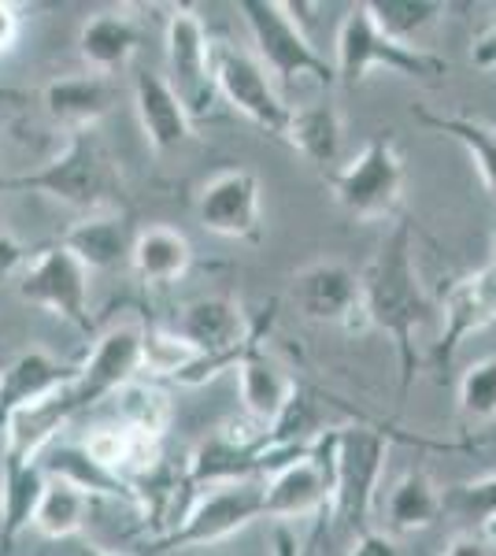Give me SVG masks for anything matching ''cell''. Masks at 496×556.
<instances>
[{"mask_svg":"<svg viewBox=\"0 0 496 556\" xmlns=\"http://www.w3.org/2000/svg\"><path fill=\"white\" fill-rule=\"evenodd\" d=\"M359 308L364 323L393 338L400 353V397H408L415 382V334L430 319V298L422 290L419 267H415L411 227L396 223V230L378 245L374 260L359 275Z\"/></svg>","mask_w":496,"mask_h":556,"instance_id":"6da1fadb","label":"cell"},{"mask_svg":"<svg viewBox=\"0 0 496 556\" xmlns=\"http://www.w3.org/2000/svg\"><path fill=\"white\" fill-rule=\"evenodd\" d=\"M0 531H4V505H0Z\"/></svg>","mask_w":496,"mask_h":556,"instance_id":"7bdbcfd3","label":"cell"},{"mask_svg":"<svg viewBox=\"0 0 496 556\" xmlns=\"http://www.w3.org/2000/svg\"><path fill=\"white\" fill-rule=\"evenodd\" d=\"M141 371V327L138 323H119L97 338L93 353L78 367V379L67 386V397L75 412L97 408L101 401H112L123 386H130Z\"/></svg>","mask_w":496,"mask_h":556,"instance_id":"4fadbf2b","label":"cell"},{"mask_svg":"<svg viewBox=\"0 0 496 556\" xmlns=\"http://www.w3.org/2000/svg\"><path fill=\"white\" fill-rule=\"evenodd\" d=\"M341 115L338 108L319 101V104H301V108H290V127H285V141L301 152L308 164L315 167H333L341 156Z\"/></svg>","mask_w":496,"mask_h":556,"instance_id":"d4e9b609","label":"cell"},{"mask_svg":"<svg viewBox=\"0 0 496 556\" xmlns=\"http://www.w3.org/2000/svg\"><path fill=\"white\" fill-rule=\"evenodd\" d=\"M256 519H264V482L212 486V493H204L170 531L152 538L145 549L149 556H160V553H175V549H193V545L227 542L230 534L245 531Z\"/></svg>","mask_w":496,"mask_h":556,"instance_id":"52a82bcc","label":"cell"},{"mask_svg":"<svg viewBox=\"0 0 496 556\" xmlns=\"http://www.w3.org/2000/svg\"><path fill=\"white\" fill-rule=\"evenodd\" d=\"M290 301L311 323H341L348 330L367 327L359 308V275L338 260H315L290 278Z\"/></svg>","mask_w":496,"mask_h":556,"instance_id":"5bb4252c","label":"cell"},{"mask_svg":"<svg viewBox=\"0 0 496 556\" xmlns=\"http://www.w3.org/2000/svg\"><path fill=\"white\" fill-rule=\"evenodd\" d=\"M275 556H304L301 545H296V534L285 531V527H278L275 531Z\"/></svg>","mask_w":496,"mask_h":556,"instance_id":"f35d334b","label":"cell"},{"mask_svg":"<svg viewBox=\"0 0 496 556\" xmlns=\"http://www.w3.org/2000/svg\"><path fill=\"white\" fill-rule=\"evenodd\" d=\"M20 30H23L20 12H15L12 4H4V0H0V52H8L15 41H20Z\"/></svg>","mask_w":496,"mask_h":556,"instance_id":"74e56055","label":"cell"},{"mask_svg":"<svg viewBox=\"0 0 496 556\" xmlns=\"http://www.w3.org/2000/svg\"><path fill=\"white\" fill-rule=\"evenodd\" d=\"M459 416L471 427L496 419V356H485V361L463 371V379H459Z\"/></svg>","mask_w":496,"mask_h":556,"instance_id":"1f68e13d","label":"cell"},{"mask_svg":"<svg viewBox=\"0 0 496 556\" xmlns=\"http://www.w3.org/2000/svg\"><path fill=\"white\" fill-rule=\"evenodd\" d=\"M445 516V505H441V490L434 486L427 471H408L393 482L390 493H385V534L400 538V534H419L427 527H434L437 519Z\"/></svg>","mask_w":496,"mask_h":556,"instance_id":"603a6c76","label":"cell"},{"mask_svg":"<svg viewBox=\"0 0 496 556\" xmlns=\"http://www.w3.org/2000/svg\"><path fill=\"white\" fill-rule=\"evenodd\" d=\"M478 534H482L485 542H489V549H493V556H496V519H489V523L478 527Z\"/></svg>","mask_w":496,"mask_h":556,"instance_id":"ab89813d","label":"cell"},{"mask_svg":"<svg viewBox=\"0 0 496 556\" xmlns=\"http://www.w3.org/2000/svg\"><path fill=\"white\" fill-rule=\"evenodd\" d=\"M167 67L164 75L178 101L186 104L189 119H207L215 101V78H212V38H207L201 15L193 8H175L167 15Z\"/></svg>","mask_w":496,"mask_h":556,"instance_id":"30bf717a","label":"cell"},{"mask_svg":"<svg viewBox=\"0 0 496 556\" xmlns=\"http://www.w3.org/2000/svg\"><path fill=\"white\" fill-rule=\"evenodd\" d=\"M204 230L230 241H259V178L245 167H227L207 178L196 197Z\"/></svg>","mask_w":496,"mask_h":556,"instance_id":"9a60e30c","label":"cell"},{"mask_svg":"<svg viewBox=\"0 0 496 556\" xmlns=\"http://www.w3.org/2000/svg\"><path fill=\"white\" fill-rule=\"evenodd\" d=\"M133 112H138L141 134L156 152H170L193 138V119L170 83L156 71H141L133 78Z\"/></svg>","mask_w":496,"mask_h":556,"instance_id":"d6986e66","label":"cell"},{"mask_svg":"<svg viewBox=\"0 0 496 556\" xmlns=\"http://www.w3.org/2000/svg\"><path fill=\"white\" fill-rule=\"evenodd\" d=\"M333 501V445L330 430L311 442V450L264 479V516L301 519L327 513Z\"/></svg>","mask_w":496,"mask_h":556,"instance_id":"7c38bea8","label":"cell"},{"mask_svg":"<svg viewBox=\"0 0 496 556\" xmlns=\"http://www.w3.org/2000/svg\"><path fill=\"white\" fill-rule=\"evenodd\" d=\"M496 319V271L489 264L478 267V271L463 275L459 282L448 290L445 298V327H441V338L434 342V361L441 371L453 364V356L459 353V345L467 342L478 330H485Z\"/></svg>","mask_w":496,"mask_h":556,"instance_id":"2e32d148","label":"cell"},{"mask_svg":"<svg viewBox=\"0 0 496 556\" xmlns=\"http://www.w3.org/2000/svg\"><path fill=\"white\" fill-rule=\"evenodd\" d=\"M333 445V501L330 513L352 534L371 531V516L382 490L385 460H390V434L367 424H348L330 430Z\"/></svg>","mask_w":496,"mask_h":556,"instance_id":"3957f363","label":"cell"},{"mask_svg":"<svg viewBox=\"0 0 496 556\" xmlns=\"http://www.w3.org/2000/svg\"><path fill=\"white\" fill-rule=\"evenodd\" d=\"M133 227L126 212H101V215H86L75 227L63 235L60 245L67 249L86 271H115V267L130 264V249H133Z\"/></svg>","mask_w":496,"mask_h":556,"instance_id":"ffe728a7","label":"cell"},{"mask_svg":"<svg viewBox=\"0 0 496 556\" xmlns=\"http://www.w3.org/2000/svg\"><path fill=\"white\" fill-rule=\"evenodd\" d=\"M348 556H400V549H396V538L371 527V531L356 534V545H352Z\"/></svg>","mask_w":496,"mask_h":556,"instance_id":"836d02e7","label":"cell"},{"mask_svg":"<svg viewBox=\"0 0 496 556\" xmlns=\"http://www.w3.org/2000/svg\"><path fill=\"white\" fill-rule=\"evenodd\" d=\"M26 249L20 245V241H12L8 235H0V275H20L23 267H26Z\"/></svg>","mask_w":496,"mask_h":556,"instance_id":"8d00e7d4","label":"cell"},{"mask_svg":"<svg viewBox=\"0 0 496 556\" xmlns=\"http://www.w3.org/2000/svg\"><path fill=\"white\" fill-rule=\"evenodd\" d=\"M238 12L245 15L256 60L267 67L278 83H296V78H315L319 86H338V71L319 49L311 45L308 30L290 12L282 0H241Z\"/></svg>","mask_w":496,"mask_h":556,"instance_id":"5b68a950","label":"cell"},{"mask_svg":"<svg viewBox=\"0 0 496 556\" xmlns=\"http://www.w3.org/2000/svg\"><path fill=\"white\" fill-rule=\"evenodd\" d=\"M41 464H4L0 475V505H4V531H0V556L12 549V542L34 523L38 501L44 490Z\"/></svg>","mask_w":496,"mask_h":556,"instance_id":"484cf974","label":"cell"},{"mask_svg":"<svg viewBox=\"0 0 496 556\" xmlns=\"http://www.w3.org/2000/svg\"><path fill=\"white\" fill-rule=\"evenodd\" d=\"M130 267L141 282L149 286H170L193 267V245L175 227H145L138 230L130 249Z\"/></svg>","mask_w":496,"mask_h":556,"instance_id":"cb8c5ba5","label":"cell"},{"mask_svg":"<svg viewBox=\"0 0 496 556\" xmlns=\"http://www.w3.org/2000/svg\"><path fill=\"white\" fill-rule=\"evenodd\" d=\"M411 115L427 127L441 130L445 138H453L456 146H463L478 175H482V186L496 197V130L489 123L471 119V115H434L427 108H411Z\"/></svg>","mask_w":496,"mask_h":556,"instance_id":"4316f807","label":"cell"},{"mask_svg":"<svg viewBox=\"0 0 496 556\" xmlns=\"http://www.w3.org/2000/svg\"><path fill=\"white\" fill-rule=\"evenodd\" d=\"M441 505H445V516L474 523V531H478L482 523L496 519V471L482 475V479H467V482L448 486L441 493Z\"/></svg>","mask_w":496,"mask_h":556,"instance_id":"d6a6232c","label":"cell"},{"mask_svg":"<svg viewBox=\"0 0 496 556\" xmlns=\"http://www.w3.org/2000/svg\"><path fill=\"white\" fill-rule=\"evenodd\" d=\"M233 371H238V390H241V408H245V416L256 424V430L275 427L278 416L290 408L296 382L285 375V367L259 345V327L249 349L241 353V361L233 364Z\"/></svg>","mask_w":496,"mask_h":556,"instance_id":"e0dca14e","label":"cell"},{"mask_svg":"<svg viewBox=\"0 0 496 556\" xmlns=\"http://www.w3.org/2000/svg\"><path fill=\"white\" fill-rule=\"evenodd\" d=\"M145 34L141 26L123 12H97L89 15L78 30V56L89 67V75L112 78L130 64L133 52L141 49Z\"/></svg>","mask_w":496,"mask_h":556,"instance_id":"7402d4cb","label":"cell"},{"mask_svg":"<svg viewBox=\"0 0 496 556\" xmlns=\"http://www.w3.org/2000/svg\"><path fill=\"white\" fill-rule=\"evenodd\" d=\"M75 379H78V367L56 361L44 349H30V353L15 356L0 371V430H4V424L20 408L38 405V401L52 397V393L67 390Z\"/></svg>","mask_w":496,"mask_h":556,"instance_id":"ac0fdd59","label":"cell"},{"mask_svg":"<svg viewBox=\"0 0 496 556\" xmlns=\"http://www.w3.org/2000/svg\"><path fill=\"white\" fill-rule=\"evenodd\" d=\"M15 286H20V298L26 304H38L52 316L67 319L82 334L93 330V319H89V271L63 245L41 249L34 260H26Z\"/></svg>","mask_w":496,"mask_h":556,"instance_id":"8fae6325","label":"cell"},{"mask_svg":"<svg viewBox=\"0 0 496 556\" xmlns=\"http://www.w3.org/2000/svg\"><path fill=\"white\" fill-rule=\"evenodd\" d=\"M78 556H119V553H107L101 545H78Z\"/></svg>","mask_w":496,"mask_h":556,"instance_id":"60d3db41","label":"cell"},{"mask_svg":"<svg viewBox=\"0 0 496 556\" xmlns=\"http://www.w3.org/2000/svg\"><path fill=\"white\" fill-rule=\"evenodd\" d=\"M471 64L478 71H496V23L485 26L471 45Z\"/></svg>","mask_w":496,"mask_h":556,"instance_id":"d590c367","label":"cell"},{"mask_svg":"<svg viewBox=\"0 0 496 556\" xmlns=\"http://www.w3.org/2000/svg\"><path fill=\"white\" fill-rule=\"evenodd\" d=\"M89 505H93L89 493H82L63 479H49L41 490L38 513H34V527H38L44 538H52V542H67V538H75L86 527Z\"/></svg>","mask_w":496,"mask_h":556,"instance_id":"83f0119b","label":"cell"},{"mask_svg":"<svg viewBox=\"0 0 496 556\" xmlns=\"http://www.w3.org/2000/svg\"><path fill=\"white\" fill-rule=\"evenodd\" d=\"M489 267L496 271V223H493V260H489Z\"/></svg>","mask_w":496,"mask_h":556,"instance_id":"b9f144b4","label":"cell"},{"mask_svg":"<svg viewBox=\"0 0 496 556\" xmlns=\"http://www.w3.org/2000/svg\"><path fill=\"white\" fill-rule=\"evenodd\" d=\"M367 12H371L374 26L385 38L415 45L422 34L434 30L437 23H445L448 4H441V0H371Z\"/></svg>","mask_w":496,"mask_h":556,"instance_id":"f1b7e54d","label":"cell"},{"mask_svg":"<svg viewBox=\"0 0 496 556\" xmlns=\"http://www.w3.org/2000/svg\"><path fill=\"white\" fill-rule=\"evenodd\" d=\"M0 193H44L52 201L78 208L86 215L126 212V182L119 164L97 130H78L56 160H49L38 172L26 175H0Z\"/></svg>","mask_w":496,"mask_h":556,"instance_id":"7a4b0ae2","label":"cell"},{"mask_svg":"<svg viewBox=\"0 0 496 556\" xmlns=\"http://www.w3.org/2000/svg\"><path fill=\"white\" fill-rule=\"evenodd\" d=\"M201 356L175 327H141V371L152 379H182Z\"/></svg>","mask_w":496,"mask_h":556,"instance_id":"f546056e","label":"cell"},{"mask_svg":"<svg viewBox=\"0 0 496 556\" xmlns=\"http://www.w3.org/2000/svg\"><path fill=\"white\" fill-rule=\"evenodd\" d=\"M41 104H44V112H49V119L60 123L63 130H71V134L93 130L97 123L112 112L115 86H112V78H101V75L56 78V83L44 86Z\"/></svg>","mask_w":496,"mask_h":556,"instance_id":"44dd1931","label":"cell"},{"mask_svg":"<svg viewBox=\"0 0 496 556\" xmlns=\"http://www.w3.org/2000/svg\"><path fill=\"white\" fill-rule=\"evenodd\" d=\"M115 412H119V424L130 430H141L149 438H164V430L170 424V401L164 390H156L152 382H138L123 386L115 393Z\"/></svg>","mask_w":496,"mask_h":556,"instance_id":"4dcf8cb0","label":"cell"},{"mask_svg":"<svg viewBox=\"0 0 496 556\" xmlns=\"http://www.w3.org/2000/svg\"><path fill=\"white\" fill-rule=\"evenodd\" d=\"M212 78L215 93L227 101L233 112H241L249 123H256L259 130L285 138L290 127V104L278 93L275 78L267 75V67L259 64L252 52L238 49L233 41H212Z\"/></svg>","mask_w":496,"mask_h":556,"instance_id":"ba28073f","label":"cell"},{"mask_svg":"<svg viewBox=\"0 0 496 556\" xmlns=\"http://www.w3.org/2000/svg\"><path fill=\"white\" fill-rule=\"evenodd\" d=\"M441 556H493L489 542H485L478 531H459L445 542V549H441Z\"/></svg>","mask_w":496,"mask_h":556,"instance_id":"e575fe53","label":"cell"},{"mask_svg":"<svg viewBox=\"0 0 496 556\" xmlns=\"http://www.w3.org/2000/svg\"><path fill=\"white\" fill-rule=\"evenodd\" d=\"M175 330L196 349V356H201V361L178 379V386H201L212 379V375L227 371V367L241 361V353H245L249 342L256 338V327H252V319L245 316V308L233 298H219V293L189 301L182 308V316H178Z\"/></svg>","mask_w":496,"mask_h":556,"instance_id":"8992f818","label":"cell"},{"mask_svg":"<svg viewBox=\"0 0 496 556\" xmlns=\"http://www.w3.org/2000/svg\"><path fill=\"white\" fill-rule=\"evenodd\" d=\"M374 67L415 78V83H434V78L448 75L445 60L427 49H415V45H400V41L385 38L374 26L367 4H356V8H348V15L341 20L338 45H333V71H338L341 86H359Z\"/></svg>","mask_w":496,"mask_h":556,"instance_id":"277c9868","label":"cell"},{"mask_svg":"<svg viewBox=\"0 0 496 556\" xmlns=\"http://www.w3.org/2000/svg\"><path fill=\"white\" fill-rule=\"evenodd\" d=\"M333 201L356 219H385L396 212L404 190V164L390 138H374L348 160L341 172L330 175Z\"/></svg>","mask_w":496,"mask_h":556,"instance_id":"9c48e42d","label":"cell"},{"mask_svg":"<svg viewBox=\"0 0 496 556\" xmlns=\"http://www.w3.org/2000/svg\"><path fill=\"white\" fill-rule=\"evenodd\" d=\"M304 556H308V553H304Z\"/></svg>","mask_w":496,"mask_h":556,"instance_id":"ee69618b","label":"cell"}]
</instances>
